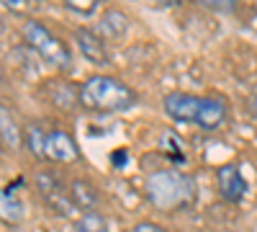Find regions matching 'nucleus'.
<instances>
[{"label": "nucleus", "mask_w": 257, "mask_h": 232, "mask_svg": "<svg viewBox=\"0 0 257 232\" xmlns=\"http://www.w3.org/2000/svg\"><path fill=\"white\" fill-rule=\"evenodd\" d=\"M26 217V206L16 194H11L8 188H0V222L6 224H21Z\"/></svg>", "instance_id": "11"}, {"label": "nucleus", "mask_w": 257, "mask_h": 232, "mask_svg": "<svg viewBox=\"0 0 257 232\" xmlns=\"http://www.w3.org/2000/svg\"><path fill=\"white\" fill-rule=\"evenodd\" d=\"M252 111H254V116H257V96L252 98Z\"/></svg>", "instance_id": "21"}, {"label": "nucleus", "mask_w": 257, "mask_h": 232, "mask_svg": "<svg viewBox=\"0 0 257 232\" xmlns=\"http://www.w3.org/2000/svg\"><path fill=\"white\" fill-rule=\"evenodd\" d=\"M137 98V91L113 75H93L80 86V106L90 111H126Z\"/></svg>", "instance_id": "2"}, {"label": "nucleus", "mask_w": 257, "mask_h": 232, "mask_svg": "<svg viewBox=\"0 0 257 232\" xmlns=\"http://www.w3.org/2000/svg\"><path fill=\"white\" fill-rule=\"evenodd\" d=\"M70 199L77 209H82V214H88V212H95L98 204H100V194H98V188L90 183V181H85V178H75L70 183Z\"/></svg>", "instance_id": "10"}, {"label": "nucleus", "mask_w": 257, "mask_h": 232, "mask_svg": "<svg viewBox=\"0 0 257 232\" xmlns=\"http://www.w3.org/2000/svg\"><path fill=\"white\" fill-rule=\"evenodd\" d=\"M75 229L77 232H108V224H105V219H103L100 212H88V214H80L77 217Z\"/></svg>", "instance_id": "16"}, {"label": "nucleus", "mask_w": 257, "mask_h": 232, "mask_svg": "<svg viewBox=\"0 0 257 232\" xmlns=\"http://www.w3.org/2000/svg\"><path fill=\"white\" fill-rule=\"evenodd\" d=\"M80 150H77V142L72 139V134L54 129L49 132V144H47V158L54 163H72L77 160Z\"/></svg>", "instance_id": "9"}, {"label": "nucleus", "mask_w": 257, "mask_h": 232, "mask_svg": "<svg viewBox=\"0 0 257 232\" xmlns=\"http://www.w3.org/2000/svg\"><path fill=\"white\" fill-rule=\"evenodd\" d=\"M0 83H3V72H0Z\"/></svg>", "instance_id": "22"}, {"label": "nucleus", "mask_w": 257, "mask_h": 232, "mask_svg": "<svg viewBox=\"0 0 257 232\" xmlns=\"http://www.w3.org/2000/svg\"><path fill=\"white\" fill-rule=\"evenodd\" d=\"M0 142L11 150H21V142H24V132L6 106H0Z\"/></svg>", "instance_id": "12"}, {"label": "nucleus", "mask_w": 257, "mask_h": 232, "mask_svg": "<svg viewBox=\"0 0 257 232\" xmlns=\"http://www.w3.org/2000/svg\"><path fill=\"white\" fill-rule=\"evenodd\" d=\"M126 29H128V18L121 11L111 8V11L103 13V18H100V34L105 39H121L126 34Z\"/></svg>", "instance_id": "13"}, {"label": "nucleus", "mask_w": 257, "mask_h": 232, "mask_svg": "<svg viewBox=\"0 0 257 232\" xmlns=\"http://www.w3.org/2000/svg\"><path fill=\"white\" fill-rule=\"evenodd\" d=\"M111 163H113V168H123V165L128 163V152H126V150H116V152L111 155Z\"/></svg>", "instance_id": "19"}, {"label": "nucleus", "mask_w": 257, "mask_h": 232, "mask_svg": "<svg viewBox=\"0 0 257 232\" xmlns=\"http://www.w3.org/2000/svg\"><path fill=\"white\" fill-rule=\"evenodd\" d=\"M64 8L72 11V13H80V16H90L98 11V0H64Z\"/></svg>", "instance_id": "17"}, {"label": "nucleus", "mask_w": 257, "mask_h": 232, "mask_svg": "<svg viewBox=\"0 0 257 232\" xmlns=\"http://www.w3.org/2000/svg\"><path fill=\"white\" fill-rule=\"evenodd\" d=\"M216 183H219V191L226 201L231 204H239L247 194V181L242 176V171L234 163H226L216 171Z\"/></svg>", "instance_id": "6"}, {"label": "nucleus", "mask_w": 257, "mask_h": 232, "mask_svg": "<svg viewBox=\"0 0 257 232\" xmlns=\"http://www.w3.org/2000/svg\"><path fill=\"white\" fill-rule=\"evenodd\" d=\"M203 6H206V8H213V11H224V13L234 11V3L224 6V0H208V3H203Z\"/></svg>", "instance_id": "20"}, {"label": "nucleus", "mask_w": 257, "mask_h": 232, "mask_svg": "<svg viewBox=\"0 0 257 232\" xmlns=\"http://www.w3.org/2000/svg\"><path fill=\"white\" fill-rule=\"evenodd\" d=\"M226 119H229L226 101L206 96L203 103H201V114H198L196 126H198V129H203V132H216V129H221V124H224Z\"/></svg>", "instance_id": "8"}, {"label": "nucleus", "mask_w": 257, "mask_h": 232, "mask_svg": "<svg viewBox=\"0 0 257 232\" xmlns=\"http://www.w3.org/2000/svg\"><path fill=\"white\" fill-rule=\"evenodd\" d=\"M160 142H162V150H165V155L173 160V163H185V147H183V139L175 134V132H165L162 137H160Z\"/></svg>", "instance_id": "15"}, {"label": "nucleus", "mask_w": 257, "mask_h": 232, "mask_svg": "<svg viewBox=\"0 0 257 232\" xmlns=\"http://www.w3.org/2000/svg\"><path fill=\"white\" fill-rule=\"evenodd\" d=\"M36 188H39L41 199H44L57 214H64V217H72V214H75L77 206L72 204L70 191H64V188L59 186L57 176H52V173H39V176H36Z\"/></svg>", "instance_id": "5"}, {"label": "nucleus", "mask_w": 257, "mask_h": 232, "mask_svg": "<svg viewBox=\"0 0 257 232\" xmlns=\"http://www.w3.org/2000/svg\"><path fill=\"white\" fill-rule=\"evenodd\" d=\"M132 232H167L162 224H157V222H149V219H144V222H137L134 227H132Z\"/></svg>", "instance_id": "18"}, {"label": "nucleus", "mask_w": 257, "mask_h": 232, "mask_svg": "<svg viewBox=\"0 0 257 232\" xmlns=\"http://www.w3.org/2000/svg\"><path fill=\"white\" fill-rule=\"evenodd\" d=\"M75 41H77V49L80 54L93 62V65H108V49H105V41L103 36H98L90 29H75Z\"/></svg>", "instance_id": "7"}, {"label": "nucleus", "mask_w": 257, "mask_h": 232, "mask_svg": "<svg viewBox=\"0 0 257 232\" xmlns=\"http://www.w3.org/2000/svg\"><path fill=\"white\" fill-rule=\"evenodd\" d=\"M0 152H3V147H0Z\"/></svg>", "instance_id": "23"}, {"label": "nucleus", "mask_w": 257, "mask_h": 232, "mask_svg": "<svg viewBox=\"0 0 257 232\" xmlns=\"http://www.w3.org/2000/svg\"><path fill=\"white\" fill-rule=\"evenodd\" d=\"M26 144H29V150H31V155L34 158H47V144H49V134L41 129V126H36V124H31V126H26Z\"/></svg>", "instance_id": "14"}, {"label": "nucleus", "mask_w": 257, "mask_h": 232, "mask_svg": "<svg viewBox=\"0 0 257 232\" xmlns=\"http://www.w3.org/2000/svg\"><path fill=\"white\" fill-rule=\"evenodd\" d=\"M144 194L162 212H180V209L193 206L198 186L193 181V176L175 171V168H162V171L147 176Z\"/></svg>", "instance_id": "1"}, {"label": "nucleus", "mask_w": 257, "mask_h": 232, "mask_svg": "<svg viewBox=\"0 0 257 232\" xmlns=\"http://www.w3.org/2000/svg\"><path fill=\"white\" fill-rule=\"evenodd\" d=\"M21 36L29 44V49L41 57L47 65H54V67H70V49L62 39H57L41 21H26L24 29H21Z\"/></svg>", "instance_id": "3"}, {"label": "nucleus", "mask_w": 257, "mask_h": 232, "mask_svg": "<svg viewBox=\"0 0 257 232\" xmlns=\"http://www.w3.org/2000/svg\"><path fill=\"white\" fill-rule=\"evenodd\" d=\"M201 103H203V96H193V93H183V91H175V93H167L162 106H165V114L175 121H183V124H196L198 121V114H201Z\"/></svg>", "instance_id": "4"}]
</instances>
